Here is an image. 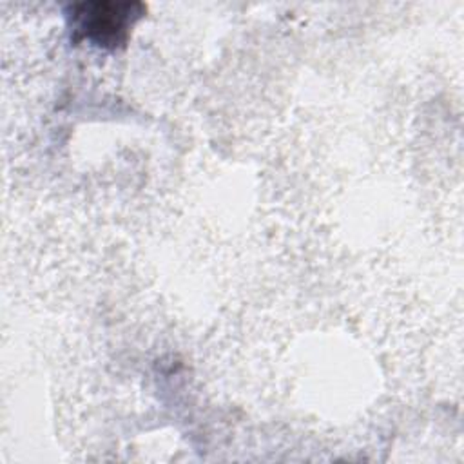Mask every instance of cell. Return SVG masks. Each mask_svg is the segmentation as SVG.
Listing matches in <instances>:
<instances>
[{
    "mask_svg": "<svg viewBox=\"0 0 464 464\" xmlns=\"http://www.w3.org/2000/svg\"><path fill=\"white\" fill-rule=\"evenodd\" d=\"M143 13L141 2H80L67 9L74 38L100 47L125 44L130 27Z\"/></svg>",
    "mask_w": 464,
    "mask_h": 464,
    "instance_id": "obj_1",
    "label": "cell"
}]
</instances>
